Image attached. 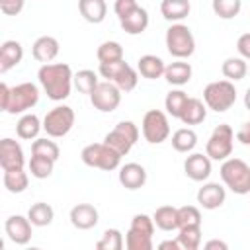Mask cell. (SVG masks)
Listing matches in <instances>:
<instances>
[{"label":"cell","mask_w":250,"mask_h":250,"mask_svg":"<svg viewBox=\"0 0 250 250\" xmlns=\"http://www.w3.org/2000/svg\"><path fill=\"white\" fill-rule=\"evenodd\" d=\"M137 6H139L137 0H115V4H113V12L117 14L119 20H123V18L129 16Z\"/></svg>","instance_id":"cell-44"},{"label":"cell","mask_w":250,"mask_h":250,"mask_svg":"<svg viewBox=\"0 0 250 250\" xmlns=\"http://www.w3.org/2000/svg\"><path fill=\"white\" fill-rule=\"evenodd\" d=\"M143 137L150 145H160L170 137V123L168 115L160 109H148L141 123Z\"/></svg>","instance_id":"cell-9"},{"label":"cell","mask_w":250,"mask_h":250,"mask_svg":"<svg viewBox=\"0 0 250 250\" xmlns=\"http://www.w3.org/2000/svg\"><path fill=\"white\" fill-rule=\"evenodd\" d=\"M188 100H189V96L184 90H172V92H168L166 98H164L166 113L172 115V117H176V119H180L182 109H184V105H186Z\"/></svg>","instance_id":"cell-34"},{"label":"cell","mask_w":250,"mask_h":250,"mask_svg":"<svg viewBox=\"0 0 250 250\" xmlns=\"http://www.w3.org/2000/svg\"><path fill=\"white\" fill-rule=\"evenodd\" d=\"M166 49L176 59H188L195 51V39L188 25L176 21L166 29Z\"/></svg>","instance_id":"cell-5"},{"label":"cell","mask_w":250,"mask_h":250,"mask_svg":"<svg viewBox=\"0 0 250 250\" xmlns=\"http://www.w3.org/2000/svg\"><path fill=\"white\" fill-rule=\"evenodd\" d=\"M191 4L189 0H162L160 2V14L168 21H182L189 16Z\"/></svg>","instance_id":"cell-25"},{"label":"cell","mask_w":250,"mask_h":250,"mask_svg":"<svg viewBox=\"0 0 250 250\" xmlns=\"http://www.w3.org/2000/svg\"><path fill=\"white\" fill-rule=\"evenodd\" d=\"M8 94H10V86L8 84H0V107L2 109H6V105H8Z\"/></svg>","instance_id":"cell-49"},{"label":"cell","mask_w":250,"mask_h":250,"mask_svg":"<svg viewBox=\"0 0 250 250\" xmlns=\"http://www.w3.org/2000/svg\"><path fill=\"white\" fill-rule=\"evenodd\" d=\"M39 102V88L33 82H21L10 88L8 94V105H6V113H25L27 109L35 107Z\"/></svg>","instance_id":"cell-7"},{"label":"cell","mask_w":250,"mask_h":250,"mask_svg":"<svg viewBox=\"0 0 250 250\" xmlns=\"http://www.w3.org/2000/svg\"><path fill=\"white\" fill-rule=\"evenodd\" d=\"M211 158L203 152H191L184 160V172L193 182H205L211 176Z\"/></svg>","instance_id":"cell-14"},{"label":"cell","mask_w":250,"mask_h":250,"mask_svg":"<svg viewBox=\"0 0 250 250\" xmlns=\"http://www.w3.org/2000/svg\"><path fill=\"white\" fill-rule=\"evenodd\" d=\"M27 217H29V221L33 223V227H47V225L53 223L55 211H53V207H51L49 203L37 201V203H33V205L29 207Z\"/></svg>","instance_id":"cell-31"},{"label":"cell","mask_w":250,"mask_h":250,"mask_svg":"<svg viewBox=\"0 0 250 250\" xmlns=\"http://www.w3.org/2000/svg\"><path fill=\"white\" fill-rule=\"evenodd\" d=\"M39 84L45 90L47 98L53 102H62L70 96V90L74 86V74L72 68L66 62H47L37 72Z\"/></svg>","instance_id":"cell-1"},{"label":"cell","mask_w":250,"mask_h":250,"mask_svg":"<svg viewBox=\"0 0 250 250\" xmlns=\"http://www.w3.org/2000/svg\"><path fill=\"white\" fill-rule=\"evenodd\" d=\"M23 59V47L16 39H8L0 47V72L6 74L10 68L18 66Z\"/></svg>","instance_id":"cell-18"},{"label":"cell","mask_w":250,"mask_h":250,"mask_svg":"<svg viewBox=\"0 0 250 250\" xmlns=\"http://www.w3.org/2000/svg\"><path fill=\"white\" fill-rule=\"evenodd\" d=\"M178 223L180 227L201 225V211L195 205H182L178 207Z\"/></svg>","instance_id":"cell-42"},{"label":"cell","mask_w":250,"mask_h":250,"mask_svg":"<svg viewBox=\"0 0 250 250\" xmlns=\"http://www.w3.org/2000/svg\"><path fill=\"white\" fill-rule=\"evenodd\" d=\"M125 246L127 250H152V236L129 229L125 234Z\"/></svg>","instance_id":"cell-41"},{"label":"cell","mask_w":250,"mask_h":250,"mask_svg":"<svg viewBox=\"0 0 250 250\" xmlns=\"http://www.w3.org/2000/svg\"><path fill=\"white\" fill-rule=\"evenodd\" d=\"M59 49H61V45H59V41H57L55 37H51V35H41V37L35 39V43H33V47H31V53H33V59H35V61L47 64V62H51V61L57 59Z\"/></svg>","instance_id":"cell-19"},{"label":"cell","mask_w":250,"mask_h":250,"mask_svg":"<svg viewBox=\"0 0 250 250\" xmlns=\"http://www.w3.org/2000/svg\"><path fill=\"white\" fill-rule=\"evenodd\" d=\"M25 0H0V10L4 16H18L23 10Z\"/></svg>","instance_id":"cell-45"},{"label":"cell","mask_w":250,"mask_h":250,"mask_svg":"<svg viewBox=\"0 0 250 250\" xmlns=\"http://www.w3.org/2000/svg\"><path fill=\"white\" fill-rule=\"evenodd\" d=\"M80 158L86 166L90 168H98V170H105L111 172L115 168H119L121 162V154L117 150H113L109 145L105 143H92L86 145L80 152Z\"/></svg>","instance_id":"cell-4"},{"label":"cell","mask_w":250,"mask_h":250,"mask_svg":"<svg viewBox=\"0 0 250 250\" xmlns=\"http://www.w3.org/2000/svg\"><path fill=\"white\" fill-rule=\"evenodd\" d=\"M236 51L242 59L250 61V33H242L236 41Z\"/></svg>","instance_id":"cell-46"},{"label":"cell","mask_w":250,"mask_h":250,"mask_svg":"<svg viewBox=\"0 0 250 250\" xmlns=\"http://www.w3.org/2000/svg\"><path fill=\"white\" fill-rule=\"evenodd\" d=\"M139 141V127L133 121H119L104 139L105 145H109L113 150H117L121 156H125L135 143Z\"/></svg>","instance_id":"cell-10"},{"label":"cell","mask_w":250,"mask_h":250,"mask_svg":"<svg viewBox=\"0 0 250 250\" xmlns=\"http://www.w3.org/2000/svg\"><path fill=\"white\" fill-rule=\"evenodd\" d=\"M221 72L227 80L230 82H236V80H242L246 74H248V64H246V59L242 57H229L225 59V62L221 64Z\"/></svg>","instance_id":"cell-29"},{"label":"cell","mask_w":250,"mask_h":250,"mask_svg":"<svg viewBox=\"0 0 250 250\" xmlns=\"http://www.w3.org/2000/svg\"><path fill=\"white\" fill-rule=\"evenodd\" d=\"M31 154H41V156H47V158H53L55 162L59 160L61 156V148L55 141L51 139H35L33 145H31Z\"/></svg>","instance_id":"cell-40"},{"label":"cell","mask_w":250,"mask_h":250,"mask_svg":"<svg viewBox=\"0 0 250 250\" xmlns=\"http://www.w3.org/2000/svg\"><path fill=\"white\" fill-rule=\"evenodd\" d=\"M123 246H125V240H123L121 230H117V229L104 230L102 238L96 242V248L98 250H121Z\"/></svg>","instance_id":"cell-39"},{"label":"cell","mask_w":250,"mask_h":250,"mask_svg":"<svg viewBox=\"0 0 250 250\" xmlns=\"http://www.w3.org/2000/svg\"><path fill=\"white\" fill-rule=\"evenodd\" d=\"M232 146H234V131L230 125L221 123L213 129L209 141L205 143V154L211 160H227L232 154Z\"/></svg>","instance_id":"cell-6"},{"label":"cell","mask_w":250,"mask_h":250,"mask_svg":"<svg viewBox=\"0 0 250 250\" xmlns=\"http://www.w3.org/2000/svg\"><path fill=\"white\" fill-rule=\"evenodd\" d=\"M96 57H98L100 64H102V62H115V61H121V59H123V47H121V43H117V41H104V43L98 47Z\"/></svg>","instance_id":"cell-37"},{"label":"cell","mask_w":250,"mask_h":250,"mask_svg":"<svg viewBox=\"0 0 250 250\" xmlns=\"http://www.w3.org/2000/svg\"><path fill=\"white\" fill-rule=\"evenodd\" d=\"M236 139H238L242 145L250 146V123H244V125L238 129V133H236Z\"/></svg>","instance_id":"cell-47"},{"label":"cell","mask_w":250,"mask_h":250,"mask_svg":"<svg viewBox=\"0 0 250 250\" xmlns=\"http://www.w3.org/2000/svg\"><path fill=\"white\" fill-rule=\"evenodd\" d=\"M137 82H139V72H137L133 66H129L127 62L123 64V68L119 70V74L113 78V84H115L121 92H131V90H135V88H137Z\"/></svg>","instance_id":"cell-38"},{"label":"cell","mask_w":250,"mask_h":250,"mask_svg":"<svg viewBox=\"0 0 250 250\" xmlns=\"http://www.w3.org/2000/svg\"><path fill=\"white\" fill-rule=\"evenodd\" d=\"M29 172L33 178L37 180H45L53 174V168H55V160L53 158H47V156H41V154H31V160H29Z\"/></svg>","instance_id":"cell-33"},{"label":"cell","mask_w":250,"mask_h":250,"mask_svg":"<svg viewBox=\"0 0 250 250\" xmlns=\"http://www.w3.org/2000/svg\"><path fill=\"white\" fill-rule=\"evenodd\" d=\"M137 70L143 78L146 80H156L160 76H164V70H166V64L160 57L156 55H143L139 61H137Z\"/></svg>","instance_id":"cell-23"},{"label":"cell","mask_w":250,"mask_h":250,"mask_svg":"<svg viewBox=\"0 0 250 250\" xmlns=\"http://www.w3.org/2000/svg\"><path fill=\"white\" fill-rule=\"evenodd\" d=\"M227 199V191L221 184L217 182H207L203 184L199 189H197V203L207 209V211H213V209H219Z\"/></svg>","instance_id":"cell-15"},{"label":"cell","mask_w":250,"mask_h":250,"mask_svg":"<svg viewBox=\"0 0 250 250\" xmlns=\"http://www.w3.org/2000/svg\"><path fill=\"white\" fill-rule=\"evenodd\" d=\"M211 8H213L215 16H219L221 20H232L240 14L242 0H213Z\"/></svg>","instance_id":"cell-36"},{"label":"cell","mask_w":250,"mask_h":250,"mask_svg":"<svg viewBox=\"0 0 250 250\" xmlns=\"http://www.w3.org/2000/svg\"><path fill=\"white\" fill-rule=\"evenodd\" d=\"M119 184L125 189H141L146 184V170L145 166L137 164V162H127L125 166L119 168Z\"/></svg>","instance_id":"cell-17"},{"label":"cell","mask_w":250,"mask_h":250,"mask_svg":"<svg viewBox=\"0 0 250 250\" xmlns=\"http://www.w3.org/2000/svg\"><path fill=\"white\" fill-rule=\"evenodd\" d=\"M203 102L207 109H213L217 113H223L230 109L236 102V88L230 80H215L209 82L203 90Z\"/></svg>","instance_id":"cell-3"},{"label":"cell","mask_w":250,"mask_h":250,"mask_svg":"<svg viewBox=\"0 0 250 250\" xmlns=\"http://www.w3.org/2000/svg\"><path fill=\"white\" fill-rule=\"evenodd\" d=\"M25 158H23V150L20 146L18 141L6 137L0 141V166L2 170H16V168H23Z\"/></svg>","instance_id":"cell-13"},{"label":"cell","mask_w":250,"mask_h":250,"mask_svg":"<svg viewBox=\"0 0 250 250\" xmlns=\"http://www.w3.org/2000/svg\"><path fill=\"white\" fill-rule=\"evenodd\" d=\"M121 29L129 35H141L146 27H148V12L143 6H137L129 16H125L123 20H119Z\"/></svg>","instance_id":"cell-20"},{"label":"cell","mask_w":250,"mask_h":250,"mask_svg":"<svg viewBox=\"0 0 250 250\" xmlns=\"http://www.w3.org/2000/svg\"><path fill=\"white\" fill-rule=\"evenodd\" d=\"M158 248H160V250H182V244H180L178 238H176V240H162V242L158 244Z\"/></svg>","instance_id":"cell-48"},{"label":"cell","mask_w":250,"mask_h":250,"mask_svg":"<svg viewBox=\"0 0 250 250\" xmlns=\"http://www.w3.org/2000/svg\"><path fill=\"white\" fill-rule=\"evenodd\" d=\"M74 121H76V115L72 107L57 105L51 111H47V115L43 117V131L53 139H61L70 133V129L74 127Z\"/></svg>","instance_id":"cell-8"},{"label":"cell","mask_w":250,"mask_h":250,"mask_svg":"<svg viewBox=\"0 0 250 250\" xmlns=\"http://www.w3.org/2000/svg\"><path fill=\"white\" fill-rule=\"evenodd\" d=\"M98 84H100L98 74H96L94 70H90V68L78 70V72L74 74V88H76L80 94H88V96H90V94L96 90Z\"/></svg>","instance_id":"cell-35"},{"label":"cell","mask_w":250,"mask_h":250,"mask_svg":"<svg viewBox=\"0 0 250 250\" xmlns=\"http://www.w3.org/2000/svg\"><path fill=\"white\" fill-rule=\"evenodd\" d=\"M164 78L172 86H184V84H188L191 80V64L186 62L184 59H178V61L166 64Z\"/></svg>","instance_id":"cell-21"},{"label":"cell","mask_w":250,"mask_h":250,"mask_svg":"<svg viewBox=\"0 0 250 250\" xmlns=\"http://www.w3.org/2000/svg\"><path fill=\"white\" fill-rule=\"evenodd\" d=\"M205 246V250H227L229 248V244L227 242H223V240H209V242H205L203 244Z\"/></svg>","instance_id":"cell-50"},{"label":"cell","mask_w":250,"mask_h":250,"mask_svg":"<svg viewBox=\"0 0 250 250\" xmlns=\"http://www.w3.org/2000/svg\"><path fill=\"white\" fill-rule=\"evenodd\" d=\"M31 227H33V223L29 221V217H23V215H10L4 223L6 236L18 246H23L31 240V234H33Z\"/></svg>","instance_id":"cell-12"},{"label":"cell","mask_w":250,"mask_h":250,"mask_svg":"<svg viewBox=\"0 0 250 250\" xmlns=\"http://www.w3.org/2000/svg\"><path fill=\"white\" fill-rule=\"evenodd\" d=\"M244 105H246V109L250 111V88H248L246 94H244Z\"/></svg>","instance_id":"cell-51"},{"label":"cell","mask_w":250,"mask_h":250,"mask_svg":"<svg viewBox=\"0 0 250 250\" xmlns=\"http://www.w3.org/2000/svg\"><path fill=\"white\" fill-rule=\"evenodd\" d=\"M207 117V105L203 100L199 98H189L182 109V115H180V121L184 125H199L203 123Z\"/></svg>","instance_id":"cell-22"},{"label":"cell","mask_w":250,"mask_h":250,"mask_svg":"<svg viewBox=\"0 0 250 250\" xmlns=\"http://www.w3.org/2000/svg\"><path fill=\"white\" fill-rule=\"evenodd\" d=\"M197 145V133L189 127H182L172 135V146L178 152H191Z\"/></svg>","instance_id":"cell-30"},{"label":"cell","mask_w":250,"mask_h":250,"mask_svg":"<svg viewBox=\"0 0 250 250\" xmlns=\"http://www.w3.org/2000/svg\"><path fill=\"white\" fill-rule=\"evenodd\" d=\"M178 240L184 250H197L201 246V225H188L178 229Z\"/></svg>","instance_id":"cell-32"},{"label":"cell","mask_w":250,"mask_h":250,"mask_svg":"<svg viewBox=\"0 0 250 250\" xmlns=\"http://www.w3.org/2000/svg\"><path fill=\"white\" fill-rule=\"evenodd\" d=\"M248 74H250V66H248Z\"/></svg>","instance_id":"cell-52"},{"label":"cell","mask_w":250,"mask_h":250,"mask_svg":"<svg viewBox=\"0 0 250 250\" xmlns=\"http://www.w3.org/2000/svg\"><path fill=\"white\" fill-rule=\"evenodd\" d=\"M68 217H70L72 227L78 229V230H90L100 221L98 209L94 205H90V203H78V205H74L70 209V215Z\"/></svg>","instance_id":"cell-16"},{"label":"cell","mask_w":250,"mask_h":250,"mask_svg":"<svg viewBox=\"0 0 250 250\" xmlns=\"http://www.w3.org/2000/svg\"><path fill=\"white\" fill-rule=\"evenodd\" d=\"M131 230L135 232H143V234H148L152 236L154 234V219L148 217L146 213H137L133 219H131Z\"/></svg>","instance_id":"cell-43"},{"label":"cell","mask_w":250,"mask_h":250,"mask_svg":"<svg viewBox=\"0 0 250 250\" xmlns=\"http://www.w3.org/2000/svg\"><path fill=\"white\" fill-rule=\"evenodd\" d=\"M221 180L223 184L236 195L250 193V166L242 158H227L221 164Z\"/></svg>","instance_id":"cell-2"},{"label":"cell","mask_w":250,"mask_h":250,"mask_svg":"<svg viewBox=\"0 0 250 250\" xmlns=\"http://www.w3.org/2000/svg\"><path fill=\"white\" fill-rule=\"evenodd\" d=\"M41 129H43V123H41L39 117L33 115V113H23V115L20 117V121L16 123V133H18V137L23 139V141L37 139V135H39Z\"/></svg>","instance_id":"cell-26"},{"label":"cell","mask_w":250,"mask_h":250,"mask_svg":"<svg viewBox=\"0 0 250 250\" xmlns=\"http://www.w3.org/2000/svg\"><path fill=\"white\" fill-rule=\"evenodd\" d=\"M4 188L10 193H23L29 186V176L27 172H23V168H16V170H4Z\"/></svg>","instance_id":"cell-28"},{"label":"cell","mask_w":250,"mask_h":250,"mask_svg":"<svg viewBox=\"0 0 250 250\" xmlns=\"http://www.w3.org/2000/svg\"><path fill=\"white\" fill-rule=\"evenodd\" d=\"M90 102H92V105H94L98 111H102V113H111V111H115V109L119 107V104H121V90H119L113 82L104 80V82H100V84L96 86V90L90 94Z\"/></svg>","instance_id":"cell-11"},{"label":"cell","mask_w":250,"mask_h":250,"mask_svg":"<svg viewBox=\"0 0 250 250\" xmlns=\"http://www.w3.org/2000/svg\"><path fill=\"white\" fill-rule=\"evenodd\" d=\"M154 219V225L160 229V230H176L180 229V223H178V207H172V205H162L154 211L152 215Z\"/></svg>","instance_id":"cell-27"},{"label":"cell","mask_w":250,"mask_h":250,"mask_svg":"<svg viewBox=\"0 0 250 250\" xmlns=\"http://www.w3.org/2000/svg\"><path fill=\"white\" fill-rule=\"evenodd\" d=\"M78 12L88 23H102L107 14L105 0H78Z\"/></svg>","instance_id":"cell-24"}]
</instances>
